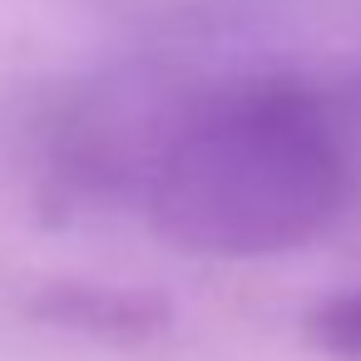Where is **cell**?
<instances>
[{"mask_svg": "<svg viewBox=\"0 0 361 361\" xmlns=\"http://www.w3.org/2000/svg\"><path fill=\"white\" fill-rule=\"evenodd\" d=\"M351 193L326 109L302 90H247L188 119L149 173L164 243L203 257H262L322 233Z\"/></svg>", "mask_w": 361, "mask_h": 361, "instance_id": "obj_1", "label": "cell"}, {"mask_svg": "<svg viewBox=\"0 0 361 361\" xmlns=\"http://www.w3.org/2000/svg\"><path fill=\"white\" fill-rule=\"evenodd\" d=\"M312 336H317L326 351L361 361V292H346V297L326 302V307L312 317Z\"/></svg>", "mask_w": 361, "mask_h": 361, "instance_id": "obj_2", "label": "cell"}]
</instances>
